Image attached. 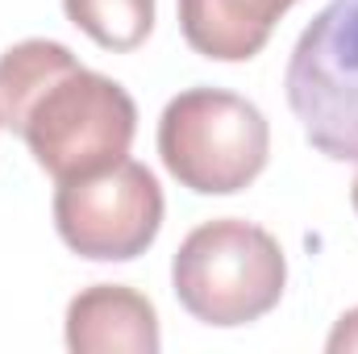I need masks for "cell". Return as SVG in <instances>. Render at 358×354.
<instances>
[{"mask_svg": "<svg viewBox=\"0 0 358 354\" xmlns=\"http://www.w3.org/2000/svg\"><path fill=\"white\" fill-rule=\"evenodd\" d=\"M0 125L63 183L96 176L129 155L138 104L117 80L84 67L63 42L25 38L0 55Z\"/></svg>", "mask_w": 358, "mask_h": 354, "instance_id": "obj_1", "label": "cell"}, {"mask_svg": "<svg viewBox=\"0 0 358 354\" xmlns=\"http://www.w3.org/2000/svg\"><path fill=\"white\" fill-rule=\"evenodd\" d=\"M176 300L204 325L238 330L283 300L287 259L263 225L217 217L196 225L171 259Z\"/></svg>", "mask_w": 358, "mask_h": 354, "instance_id": "obj_2", "label": "cell"}, {"mask_svg": "<svg viewBox=\"0 0 358 354\" xmlns=\"http://www.w3.org/2000/svg\"><path fill=\"white\" fill-rule=\"evenodd\" d=\"M159 159L196 196H234L263 176L271 125L238 92L187 88L159 117Z\"/></svg>", "mask_w": 358, "mask_h": 354, "instance_id": "obj_3", "label": "cell"}, {"mask_svg": "<svg viewBox=\"0 0 358 354\" xmlns=\"http://www.w3.org/2000/svg\"><path fill=\"white\" fill-rule=\"evenodd\" d=\"M283 92L308 146L358 167V0H329L308 21L292 46Z\"/></svg>", "mask_w": 358, "mask_h": 354, "instance_id": "obj_4", "label": "cell"}, {"mask_svg": "<svg viewBox=\"0 0 358 354\" xmlns=\"http://www.w3.org/2000/svg\"><path fill=\"white\" fill-rule=\"evenodd\" d=\"M163 187L142 163L121 159L96 176L63 179L55 192L59 238L92 263H129L146 255L163 229Z\"/></svg>", "mask_w": 358, "mask_h": 354, "instance_id": "obj_5", "label": "cell"}, {"mask_svg": "<svg viewBox=\"0 0 358 354\" xmlns=\"http://www.w3.org/2000/svg\"><path fill=\"white\" fill-rule=\"evenodd\" d=\"M63 334L76 354H155L163 346L155 304L125 283H92L71 296Z\"/></svg>", "mask_w": 358, "mask_h": 354, "instance_id": "obj_6", "label": "cell"}, {"mask_svg": "<svg viewBox=\"0 0 358 354\" xmlns=\"http://www.w3.org/2000/svg\"><path fill=\"white\" fill-rule=\"evenodd\" d=\"M296 0H179L187 46L213 63H246L271 42V29Z\"/></svg>", "mask_w": 358, "mask_h": 354, "instance_id": "obj_7", "label": "cell"}, {"mask_svg": "<svg viewBox=\"0 0 358 354\" xmlns=\"http://www.w3.org/2000/svg\"><path fill=\"white\" fill-rule=\"evenodd\" d=\"M63 13L104 50H138L155 29V0H63Z\"/></svg>", "mask_w": 358, "mask_h": 354, "instance_id": "obj_8", "label": "cell"}, {"mask_svg": "<svg viewBox=\"0 0 358 354\" xmlns=\"http://www.w3.org/2000/svg\"><path fill=\"white\" fill-rule=\"evenodd\" d=\"M325 351H329V354L358 351V309H350V313H342V317H338V325H334V334H329Z\"/></svg>", "mask_w": 358, "mask_h": 354, "instance_id": "obj_9", "label": "cell"}, {"mask_svg": "<svg viewBox=\"0 0 358 354\" xmlns=\"http://www.w3.org/2000/svg\"><path fill=\"white\" fill-rule=\"evenodd\" d=\"M350 204H355V213H358V176H355V183H350Z\"/></svg>", "mask_w": 358, "mask_h": 354, "instance_id": "obj_10", "label": "cell"}]
</instances>
